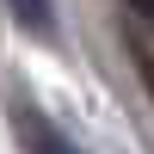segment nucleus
<instances>
[{
  "label": "nucleus",
  "mask_w": 154,
  "mask_h": 154,
  "mask_svg": "<svg viewBox=\"0 0 154 154\" xmlns=\"http://www.w3.org/2000/svg\"><path fill=\"white\" fill-rule=\"evenodd\" d=\"M12 123H19V142H25V154H74V142L56 130V123L43 117V111H31V105H19L12 111Z\"/></svg>",
  "instance_id": "1"
},
{
  "label": "nucleus",
  "mask_w": 154,
  "mask_h": 154,
  "mask_svg": "<svg viewBox=\"0 0 154 154\" xmlns=\"http://www.w3.org/2000/svg\"><path fill=\"white\" fill-rule=\"evenodd\" d=\"M6 6H12V19H19L31 37H49V31H56V6H49V0H6Z\"/></svg>",
  "instance_id": "2"
},
{
  "label": "nucleus",
  "mask_w": 154,
  "mask_h": 154,
  "mask_svg": "<svg viewBox=\"0 0 154 154\" xmlns=\"http://www.w3.org/2000/svg\"><path fill=\"white\" fill-rule=\"evenodd\" d=\"M130 6H136V12H142V19L154 25V0H130Z\"/></svg>",
  "instance_id": "4"
},
{
  "label": "nucleus",
  "mask_w": 154,
  "mask_h": 154,
  "mask_svg": "<svg viewBox=\"0 0 154 154\" xmlns=\"http://www.w3.org/2000/svg\"><path fill=\"white\" fill-rule=\"evenodd\" d=\"M130 56H136V74H142V86H148V93H154V56H148L142 43H130Z\"/></svg>",
  "instance_id": "3"
}]
</instances>
